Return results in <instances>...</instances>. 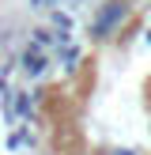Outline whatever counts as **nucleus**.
<instances>
[{
  "label": "nucleus",
  "mask_w": 151,
  "mask_h": 155,
  "mask_svg": "<svg viewBox=\"0 0 151 155\" xmlns=\"http://www.w3.org/2000/svg\"><path fill=\"white\" fill-rule=\"evenodd\" d=\"M117 19H125V4H121V0H110V8H106V12L98 15V23H95V34L98 38H110V30H113Z\"/></svg>",
  "instance_id": "1"
}]
</instances>
